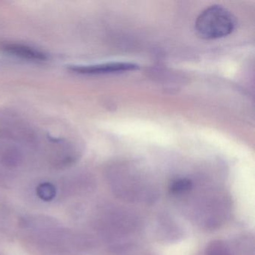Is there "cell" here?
<instances>
[{"label": "cell", "mask_w": 255, "mask_h": 255, "mask_svg": "<svg viewBox=\"0 0 255 255\" xmlns=\"http://www.w3.org/2000/svg\"><path fill=\"white\" fill-rule=\"evenodd\" d=\"M37 195L44 201H50L56 197V187L50 183H43L36 189Z\"/></svg>", "instance_id": "8992f818"}, {"label": "cell", "mask_w": 255, "mask_h": 255, "mask_svg": "<svg viewBox=\"0 0 255 255\" xmlns=\"http://www.w3.org/2000/svg\"><path fill=\"white\" fill-rule=\"evenodd\" d=\"M193 187L192 180L186 177L174 179L170 183L168 189L173 195H183L187 193Z\"/></svg>", "instance_id": "5b68a950"}, {"label": "cell", "mask_w": 255, "mask_h": 255, "mask_svg": "<svg viewBox=\"0 0 255 255\" xmlns=\"http://www.w3.org/2000/svg\"><path fill=\"white\" fill-rule=\"evenodd\" d=\"M237 26L234 14L222 5L205 8L197 17L195 31L203 39L215 40L232 33Z\"/></svg>", "instance_id": "6da1fadb"}, {"label": "cell", "mask_w": 255, "mask_h": 255, "mask_svg": "<svg viewBox=\"0 0 255 255\" xmlns=\"http://www.w3.org/2000/svg\"><path fill=\"white\" fill-rule=\"evenodd\" d=\"M2 50L5 53H9L10 55H13L21 59H27V60L43 62L47 59V56L45 53L23 44H4L2 47Z\"/></svg>", "instance_id": "3957f363"}, {"label": "cell", "mask_w": 255, "mask_h": 255, "mask_svg": "<svg viewBox=\"0 0 255 255\" xmlns=\"http://www.w3.org/2000/svg\"><path fill=\"white\" fill-rule=\"evenodd\" d=\"M204 255H235L226 242L216 240L208 243Z\"/></svg>", "instance_id": "277c9868"}, {"label": "cell", "mask_w": 255, "mask_h": 255, "mask_svg": "<svg viewBox=\"0 0 255 255\" xmlns=\"http://www.w3.org/2000/svg\"><path fill=\"white\" fill-rule=\"evenodd\" d=\"M71 71L82 74H105L127 72L138 69V65L131 62H113L89 65H71Z\"/></svg>", "instance_id": "7a4b0ae2"}]
</instances>
